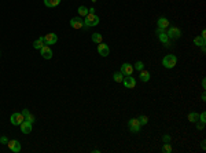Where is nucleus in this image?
I'll use <instances>...</instances> for the list:
<instances>
[{"instance_id": "obj_1", "label": "nucleus", "mask_w": 206, "mask_h": 153, "mask_svg": "<svg viewBox=\"0 0 206 153\" xmlns=\"http://www.w3.org/2000/svg\"><path fill=\"white\" fill-rule=\"evenodd\" d=\"M99 24V17L96 14H92V13H88L85 15V19H84V25L85 28H94Z\"/></svg>"}, {"instance_id": "obj_2", "label": "nucleus", "mask_w": 206, "mask_h": 153, "mask_svg": "<svg viewBox=\"0 0 206 153\" xmlns=\"http://www.w3.org/2000/svg\"><path fill=\"white\" fill-rule=\"evenodd\" d=\"M176 63H177V58H176V55H173V54H168V55H165L164 58H162V65L166 69L174 68Z\"/></svg>"}, {"instance_id": "obj_3", "label": "nucleus", "mask_w": 206, "mask_h": 153, "mask_svg": "<svg viewBox=\"0 0 206 153\" xmlns=\"http://www.w3.org/2000/svg\"><path fill=\"white\" fill-rule=\"evenodd\" d=\"M140 127H142V124L139 123V120H137L136 117H132V119L128 122V128H129V131L133 132V134H137V132L140 131Z\"/></svg>"}, {"instance_id": "obj_4", "label": "nucleus", "mask_w": 206, "mask_h": 153, "mask_svg": "<svg viewBox=\"0 0 206 153\" xmlns=\"http://www.w3.org/2000/svg\"><path fill=\"white\" fill-rule=\"evenodd\" d=\"M25 120V117H23V115L22 113H18V112H15V113H12L10 117V122L12 126H19L22 122Z\"/></svg>"}, {"instance_id": "obj_5", "label": "nucleus", "mask_w": 206, "mask_h": 153, "mask_svg": "<svg viewBox=\"0 0 206 153\" xmlns=\"http://www.w3.org/2000/svg\"><path fill=\"white\" fill-rule=\"evenodd\" d=\"M70 26L73 29H83V28H85L84 19H81L80 17H74V18L70 19Z\"/></svg>"}, {"instance_id": "obj_6", "label": "nucleus", "mask_w": 206, "mask_h": 153, "mask_svg": "<svg viewBox=\"0 0 206 153\" xmlns=\"http://www.w3.org/2000/svg\"><path fill=\"white\" fill-rule=\"evenodd\" d=\"M7 146H8V149H10L11 152H14V153L21 152V143H19L18 139H11V141H8Z\"/></svg>"}, {"instance_id": "obj_7", "label": "nucleus", "mask_w": 206, "mask_h": 153, "mask_svg": "<svg viewBox=\"0 0 206 153\" xmlns=\"http://www.w3.org/2000/svg\"><path fill=\"white\" fill-rule=\"evenodd\" d=\"M166 35H168L169 39H179V37L181 36V31L176 26H169V29H168V32H166Z\"/></svg>"}, {"instance_id": "obj_8", "label": "nucleus", "mask_w": 206, "mask_h": 153, "mask_svg": "<svg viewBox=\"0 0 206 153\" xmlns=\"http://www.w3.org/2000/svg\"><path fill=\"white\" fill-rule=\"evenodd\" d=\"M133 65H131V63H128V62H125V63H122L121 65V72L124 76H132V73H133Z\"/></svg>"}, {"instance_id": "obj_9", "label": "nucleus", "mask_w": 206, "mask_h": 153, "mask_svg": "<svg viewBox=\"0 0 206 153\" xmlns=\"http://www.w3.org/2000/svg\"><path fill=\"white\" fill-rule=\"evenodd\" d=\"M122 84L125 86V88H135L136 87V79L133 76H127L122 80Z\"/></svg>"}, {"instance_id": "obj_10", "label": "nucleus", "mask_w": 206, "mask_h": 153, "mask_svg": "<svg viewBox=\"0 0 206 153\" xmlns=\"http://www.w3.org/2000/svg\"><path fill=\"white\" fill-rule=\"evenodd\" d=\"M40 54H41V57L44 59H51L52 58V50H51L50 46H47V44H44V46L40 48Z\"/></svg>"}, {"instance_id": "obj_11", "label": "nucleus", "mask_w": 206, "mask_h": 153, "mask_svg": "<svg viewBox=\"0 0 206 153\" xmlns=\"http://www.w3.org/2000/svg\"><path fill=\"white\" fill-rule=\"evenodd\" d=\"M98 53H99V55H102V57H107V55L110 54V47L102 42L98 44Z\"/></svg>"}, {"instance_id": "obj_12", "label": "nucleus", "mask_w": 206, "mask_h": 153, "mask_svg": "<svg viewBox=\"0 0 206 153\" xmlns=\"http://www.w3.org/2000/svg\"><path fill=\"white\" fill-rule=\"evenodd\" d=\"M56 42H58V36H56L55 33H47V35L44 36V43H45L47 46L55 44Z\"/></svg>"}, {"instance_id": "obj_13", "label": "nucleus", "mask_w": 206, "mask_h": 153, "mask_svg": "<svg viewBox=\"0 0 206 153\" xmlns=\"http://www.w3.org/2000/svg\"><path fill=\"white\" fill-rule=\"evenodd\" d=\"M19 127H21V131L23 132V134H30V132H32L33 123L28 122V120H23V122L19 124Z\"/></svg>"}, {"instance_id": "obj_14", "label": "nucleus", "mask_w": 206, "mask_h": 153, "mask_svg": "<svg viewBox=\"0 0 206 153\" xmlns=\"http://www.w3.org/2000/svg\"><path fill=\"white\" fill-rule=\"evenodd\" d=\"M170 25V22L168 18H165V17H159L158 18V21H157V26L159 28V29H168Z\"/></svg>"}, {"instance_id": "obj_15", "label": "nucleus", "mask_w": 206, "mask_h": 153, "mask_svg": "<svg viewBox=\"0 0 206 153\" xmlns=\"http://www.w3.org/2000/svg\"><path fill=\"white\" fill-rule=\"evenodd\" d=\"M158 39L159 42L164 44L165 47H170V39L168 37V35H166V32H162V33H158Z\"/></svg>"}, {"instance_id": "obj_16", "label": "nucleus", "mask_w": 206, "mask_h": 153, "mask_svg": "<svg viewBox=\"0 0 206 153\" xmlns=\"http://www.w3.org/2000/svg\"><path fill=\"white\" fill-rule=\"evenodd\" d=\"M150 77H151V74H150V72L148 70H140V73H139V79H140V81L142 83H147L148 80H150Z\"/></svg>"}, {"instance_id": "obj_17", "label": "nucleus", "mask_w": 206, "mask_h": 153, "mask_svg": "<svg viewBox=\"0 0 206 153\" xmlns=\"http://www.w3.org/2000/svg\"><path fill=\"white\" fill-rule=\"evenodd\" d=\"M59 3H61V0H44V6L48 8H54V7L59 6Z\"/></svg>"}, {"instance_id": "obj_18", "label": "nucleus", "mask_w": 206, "mask_h": 153, "mask_svg": "<svg viewBox=\"0 0 206 153\" xmlns=\"http://www.w3.org/2000/svg\"><path fill=\"white\" fill-rule=\"evenodd\" d=\"M194 44H195L196 47H202V46L206 44V40L202 36H195L194 37Z\"/></svg>"}, {"instance_id": "obj_19", "label": "nucleus", "mask_w": 206, "mask_h": 153, "mask_svg": "<svg viewBox=\"0 0 206 153\" xmlns=\"http://www.w3.org/2000/svg\"><path fill=\"white\" fill-rule=\"evenodd\" d=\"M43 46H44V36L39 37L37 40H34V42H33V47L37 48V50H40Z\"/></svg>"}, {"instance_id": "obj_20", "label": "nucleus", "mask_w": 206, "mask_h": 153, "mask_svg": "<svg viewBox=\"0 0 206 153\" xmlns=\"http://www.w3.org/2000/svg\"><path fill=\"white\" fill-rule=\"evenodd\" d=\"M199 120V115L196 113V112H191L190 115H188V122L191 123H196Z\"/></svg>"}, {"instance_id": "obj_21", "label": "nucleus", "mask_w": 206, "mask_h": 153, "mask_svg": "<svg viewBox=\"0 0 206 153\" xmlns=\"http://www.w3.org/2000/svg\"><path fill=\"white\" fill-rule=\"evenodd\" d=\"M92 42L96 43V44H99V43L103 42V36H102L101 33H94V35H92Z\"/></svg>"}, {"instance_id": "obj_22", "label": "nucleus", "mask_w": 206, "mask_h": 153, "mask_svg": "<svg viewBox=\"0 0 206 153\" xmlns=\"http://www.w3.org/2000/svg\"><path fill=\"white\" fill-rule=\"evenodd\" d=\"M113 79L116 83H122V80H124V74L121 72H116V73L113 74Z\"/></svg>"}, {"instance_id": "obj_23", "label": "nucleus", "mask_w": 206, "mask_h": 153, "mask_svg": "<svg viewBox=\"0 0 206 153\" xmlns=\"http://www.w3.org/2000/svg\"><path fill=\"white\" fill-rule=\"evenodd\" d=\"M77 11H79V15L85 17L87 14H88V11H90V10H88V8H87L85 6H80V7H79V10H77Z\"/></svg>"}, {"instance_id": "obj_24", "label": "nucleus", "mask_w": 206, "mask_h": 153, "mask_svg": "<svg viewBox=\"0 0 206 153\" xmlns=\"http://www.w3.org/2000/svg\"><path fill=\"white\" fill-rule=\"evenodd\" d=\"M137 120H139V123H140L142 126H146V124L148 123V117H147V116H144V115H142V116L137 117Z\"/></svg>"}, {"instance_id": "obj_25", "label": "nucleus", "mask_w": 206, "mask_h": 153, "mask_svg": "<svg viewBox=\"0 0 206 153\" xmlns=\"http://www.w3.org/2000/svg\"><path fill=\"white\" fill-rule=\"evenodd\" d=\"M133 69H136V70H139V72H140V70H143V69H144V63H143L142 61H137V62L133 65Z\"/></svg>"}, {"instance_id": "obj_26", "label": "nucleus", "mask_w": 206, "mask_h": 153, "mask_svg": "<svg viewBox=\"0 0 206 153\" xmlns=\"http://www.w3.org/2000/svg\"><path fill=\"white\" fill-rule=\"evenodd\" d=\"M173 150L172 146H170V143H164V146H162V152L164 153H170Z\"/></svg>"}, {"instance_id": "obj_27", "label": "nucleus", "mask_w": 206, "mask_h": 153, "mask_svg": "<svg viewBox=\"0 0 206 153\" xmlns=\"http://www.w3.org/2000/svg\"><path fill=\"white\" fill-rule=\"evenodd\" d=\"M162 142L164 143H170V135H168V134L164 135V137H162Z\"/></svg>"}, {"instance_id": "obj_28", "label": "nucleus", "mask_w": 206, "mask_h": 153, "mask_svg": "<svg viewBox=\"0 0 206 153\" xmlns=\"http://www.w3.org/2000/svg\"><path fill=\"white\" fill-rule=\"evenodd\" d=\"M0 143H3V145H7L8 143V138L3 135V137H0Z\"/></svg>"}, {"instance_id": "obj_29", "label": "nucleus", "mask_w": 206, "mask_h": 153, "mask_svg": "<svg viewBox=\"0 0 206 153\" xmlns=\"http://www.w3.org/2000/svg\"><path fill=\"white\" fill-rule=\"evenodd\" d=\"M25 120H28V122H30V123H33L34 122V116H33L32 113H29L26 117H25Z\"/></svg>"}, {"instance_id": "obj_30", "label": "nucleus", "mask_w": 206, "mask_h": 153, "mask_svg": "<svg viewBox=\"0 0 206 153\" xmlns=\"http://www.w3.org/2000/svg\"><path fill=\"white\" fill-rule=\"evenodd\" d=\"M195 124H196V128H198V130H202V128L205 127V123H203V122H199V123L196 122Z\"/></svg>"}, {"instance_id": "obj_31", "label": "nucleus", "mask_w": 206, "mask_h": 153, "mask_svg": "<svg viewBox=\"0 0 206 153\" xmlns=\"http://www.w3.org/2000/svg\"><path fill=\"white\" fill-rule=\"evenodd\" d=\"M199 122H203V123L206 122V113H205V112L199 115Z\"/></svg>"}, {"instance_id": "obj_32", "label": "nucleus", "mask_w": 206, "mask_h": 153, "mask_svg": "<svg viewBox=\"0 0 206 153\" xmlns=\"http://www.w3.org/2000/svg\"><path fill=\"white\" fill-rule=\"evenodd\" d=\"M29 113H30V112H29V109H23V111H22V115H23V117H26Z\"/></svg>"}, {"instance_id": "obj_33", "label": "nucleus", "mask_w": 206, "mask_h": 153, "mask_svg": "<svg viewBox=\"0 0 206 153\" xmlns=\"http://www.w3.org/2000/svg\"><path fill=\"white\" fill-rule=\"evenodd\" d=\"M201 36L203 37V39H206V31L205 29H203V31H202V33H201Z\"/></svg>"}, {"instance_id": "obj_34", "label": "nucleus", "mask_w": 206, "mask_h": 153, "mask_svg": "<svg viewBox=\"0 0 206 153\" xmlns=\"http://www.w3.org/2000/svg\"><path fill=\"white\" fill-rule=\"evenodd\" d=\"M202 87H203V88H205V87H206V80H205V79L202 80Z\"/></svg>"}, {"instance_id": "obj_35", "label": "nucleus", "mask_w": 206, "mask_h": 153, "mask_svg": "<svg viewBox=\"0 0 206 153\" xmlns=\"http://www.w3.org/2000/svg\"><path fill=\"white\" fill-rule=\"evenodd\" d=\"M201 146H202V149L205 150V141H202V143H201Z\"/></svg>"}, {"instance_id": "obj_36", "label": "nucleus", "mask_w": 206, "mask_h": 153, "mask_svg": "<svg viewBox=\"0 0 206 153\" xmlns=\"http://www.w3.org/2000/svg\"><path fill=\"white\" fill-rule=\"evenodd\" d=\"M0 55H1V53H0Z\"/></svg>"}]
</instances>
